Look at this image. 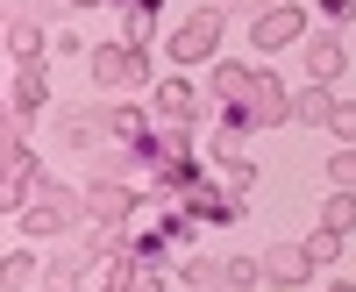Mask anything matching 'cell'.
Here are the masks:
<instances>
[{"label":"cell","mask_w":356,"mask_h":292,"mask_svg":"<svg viewBox=\"0 0 356 292\" xmlns=\"http://www.w3.org/2000/svg\"><path fill=\"white\" fill-rule=\"evenodd\" d=\"M150 22H157V0H129V8H122V43H136V50H143Z\"/></svg>","instance_id":"13"},{"label":"cell","mask_w":356,"mask_h":292,"mask_svg":"<svg viewBox=\"0 0 356 292\" xmlns=\"http://www.w3.org/2000/svg\"><path fill=\"white\" fill-rule=\"evenodd\" d=\"M307 72H314V86L342 79V43H335V36H314V43H307Z\"/></svg>","instance_id":"11"},{"label":"cell","mask_w":356,"mask_h":292,"mask_svg":"<svg viewBox=\"0 0 356 292\" xmlns=\"http://www.w3.org/2000/svg\"><path fill=\"white\" fill-rule=\"evenodd\" d=\"M250 79H257L250 65H214V93L235 107V100H250Z\"/></svg>","instance_id":"14"},{"label":"cell","mask_w":356,"mask_h":292,"mask_svg":"<svg viewBox=\"0 0 356 292\" xmlns=\"http://www.w3.org/2000/svg\"><path fill=\"white\" fill-rule=\"evenodd\" d=\"M43 93H50V86H43V57H22V65H15V114H36Z\"/></svg>","instance_id":"10"},{"label":"cell","mask_w":356,"mask_h":292,"mask_svg":"<svg viewBox=\"0 0 356 292\" xmlns=\"http://www.w3.org/2000/svg\"><path fill=\"white\" fill-rule=\"evenodd\" d=\"M328 179H335V193H356V150H335L328 157Z\"/></svg>","instance_id":"19"},{"label":"cell","mask_w":356,"mask_h":292,"mask_svg":"<svg viewBox=\"0 0 356 292\" xmlns=\"http://www.w3.org/2000/svg\"><path fill=\"white\" fill-rule=\"evenodd\" d=\"M50 292H72V285H50Z\"/></svg>","instance_id":"28"},{"label":"cell","mask_w":356,"mask_h":292,"mask_svg":"<svg viewBox=\"0 0 356 292\" xmlns=\"http://www.w3.org/2000/svg\"><path fill=\"white\" fill-rule=\"evenodd\" d=\"M8 50H15V65H22V57H36V50H43V29L29 22V15H15V22H8Z\"/></svg>","instance_id":"16"},{"label":"cell","mask_w":356,"mask_h":292,"mask_svg":"<svg viewBox=\"0 0 356 292\" xmlns=\"http://www.w3.org/2000/svg\"><path fill=\"white\" fill-rule=\"evenodd\" d=\"M143 79H150V57H143L136 43L93 50V86H100V93H122V86H143Z\"/></svg>","instance_id":"2"},{"label":"cell","mask_w":356,"mask_h":292,"mask_svg":"<svg viewBox=\"0 0 356 292\" xmlns=\"http://www.w3.org/2000/svg\"><path fill=\"white\" fill-rule=\"evenodd\" d=\"M178 207H186L193 221H235V214H243V207H235V193H214V186H186V193H178Z\"/></svg>","instance_id":"7"},{"label":"cell","mask_w":356,"mask_h":292,"mask_svg":"<svg viewBox=\"0 0 356 292\" xmlns=\"http://www.w3.org/2000/svg\"><path fill=\"white\" fill-rule=\"evenodd\" d=\"M321 228H335V236H349V228H356V193H335L328 207H321Z\"/></svg>","instance_id":"18"},{"label":"cell","mask_w":356,"mask_h":292,"mask_svg":"<svg viewBox=\"0 0 356 292\" xmlns=\"http://www.w3.org/2000/svg\"><path fill=\"white\" fill-rule=\"evenodd\" d=\"M72 8H93V0H72Z\"/></svg>","instance_id":"27"},{"label":"cell","mask_w":356,"mask_h":292,"mask_svg":"<svg viewBox=\"0 0 356 292\" xmlns=\"http://www.w3.org/2000/svg\"><path fill=\"white\" fill-rule=\"evenodd\" d=\"M300 36H307V15L300 8H271V15H257V29H250L257 50H285V43H300Z\"/></svg>","instance_id":"5"},{"label":"cell","mask_w":356,"mask_h":292,"mask_svg":"<svg viewBox=\"0 0 356 292\" xmlns=\"http://www.w3.org/2000/svg\"><path fill=\"white\" fill-rule=\"evenodd\" d=\"M328 292H356V285H328Z\"/></svg>","instance_id":"26"},{"label":"cell","mask_w":356,"mask_h":292,"mask_svg":"<svg viewBox=\"0 0 356 292\" xmlns=\"http://www.w3.org/2000/svg\"><path fill=\"white\" fill-rule=\"evenodd\" d=\"M214 43H221V15H214V8H200V15L178 22L171 57H178V65H207V57H214Z\"/></svg>","instance_id":"4"},{"label":"cell","mask_w":356,"mask_h":292,"mask_svg":"<svg viewBox=\"0 0 356 292\" xmlns=\"http://www.w3.org/2000/svg\"><path fill=\"white\" fill-rule=\"evenodd\" d=\"M129 207H136V200H129V186H114V179H100L93 193H86V214H93L100 228H114V221H122Z\"/></svg>","instance_id":"8"},{"label":"cell","mask_w":356,"mask_h":292,"mask_svg":"<svg viewBox=\"0 0 356 292\" xmlns=\"http://www.w3.org/2000/svg\"><path fill=\"white\" fill-rule=\"evenodd\" d=\"M328 129H335L342 143H356V107H349V100H335V114H328Z\"/></svg>","instance_id":"22"},{"label":"cell","mask_w":356,"mask_h":292,"mask_svg":"<svg viewBox=\"0 0 356 292\" xmlns=\"http://www.w3.org/2000/svg\"><path fill=\"white\" fill-rule=\"evenodd\" d=\"M321 22H335V29L356 22V0H321Z\"/></svg>","instance_id":"24"},{"label":"cell","mask_w":356,"mask_h":292,"mask_svg":"<svg viewBox=\"0 0 356 292\" xmlns=\"http://www.w3.org/2000/svg\"><path fill=\"white\" fill-rule=\"evenodd\" d=\"M307 271H314V264H307L300 243H278L271 257H264V278H271V285H307Z\"/></svg>","instance_id":"9"},{"label":"cell","mask_w":356,"mask_h":292,"mask_svg":"<svg viewBox=\"0 0 356 292\" xmlns=\"http://www.w3.org/2000/svg\"><path fill=\"white\" fill-rule=\"evenodd\" d=\"M228 122L243 129V122H257V129H271V122H292V100H285V86L271 79V72H257L250 79V100H235L228 107Z\"/></svg>","instance_id":"1"},{"label":"cell","mask_w":356,"mask_h":292,"mask_svg":"<svg viewBox=\"0 0 356 292\" xmlns=\"http://www.w3.org/2000/svg\"><path fill=\"white\" fill-rule=\"evenodd\" d=\"M335 114V100L321 93V86H307V93H292V122H328Z\"/></svg>","instance_id":"17"},{"label":"cell","mask_w":356,"mask_h":292,"mask_svg":"<svg viewBox=\"0 0 356 292\" xmlns=\"http://www.w3.org/2000/svg\"><path fill=\"white\" fill-rule=\"evenodd\" d=\"M257 278H264V271H257V264H250V257H235V264H228V285H235V292H250V285H257Z\"/></svg>","instance_id":"23"},{"label":"cell","mask_w":356,"mask_h":292,"mask_svg":"<svg viewBox=\"0 0 356 292\" xmlns=\"http://www.w3.org/2000/svg\"><path fill=\"white\" fill-rule=\"evenodd\" d=\"M29 278H36V257H29V250H8V292H22Z\"/></svg>","instance_id":"20"},{"label":"cell","mask_w":356,"mask_h":292,"mask_svg":"<svg viewBox=\"0 0 356 292\" xmlns=\"http://www.w3.org/2000/svg\"><path fill=\"white\" fill-rule=\"evenodd\" d=\"M335 250H342V236H335V228H321V236L307 243V264H335Z\"/></svg>","instance_id":"21"},{"label":"cell","mask_w":356,"mask_h":292,"mask_svg":"<svg viewBox=\"0 0 356 292\" xmlns=\"http://www.w3.org/2000/svg\"><path fill=\"white\" fill-rule=\"evenodd\" d=\"M107 292H157V271L143 264V257H122V271H114V285Z\"/></svg>","instance_id":"15"},{"label":"cell","mask_w":356,"mask_h":292,"mask_svg":"<svg viewBox=\"0 0 356 292\" xmlns=\"http://www.w3.org/2000/svg\"><path fill=\"white\" fill-rule=\"evenodd\" d=\"M235 8H243V15H271V0H235Z\"/></svg>","instance_id":"25"},{"label":"cell","mask_w":356,"mask_h":292,"mask_svg":"<svg viewBox=\"0 0 356 292\" xmlns=\"http://www.w3.org/2000/svg\"><path fill=\"white\" fill-rule=\"evenodd\" d=\"M29 193H36V157H29V143H22V150H8V193H0V207L29 214Z\"/></svg>","instance_id":"6"},{"label":"cell","mask_w":356,"mask_h":292,"mask_svg":"<svg viewBox=\"0 0 356 292\" xmlns=\"http://www.w3.org/2000/svg\"><path fill=\"white\" fill-rule=\"evenodd\" d=\"M79 214H86V200H79V193H65V186H43L36 200H29L22 228H29V236H57V228H72Z\"/></svg>","instance_id":"3"},{"label":"cell","mask_w":356,"mask_h":292,"mask_svg":"<svg viewBox=\"0 0 356 292\" xmlns=\"http://www.w3.org/2000/svg\"><path fill=\"white\" fill-rule=\"evenodd\" d=\"M157 114H164V122H193V114H200V100H193V86H186V79H171V86H157Z\"/></svg>","instance_id":"12"}]
</instances>
